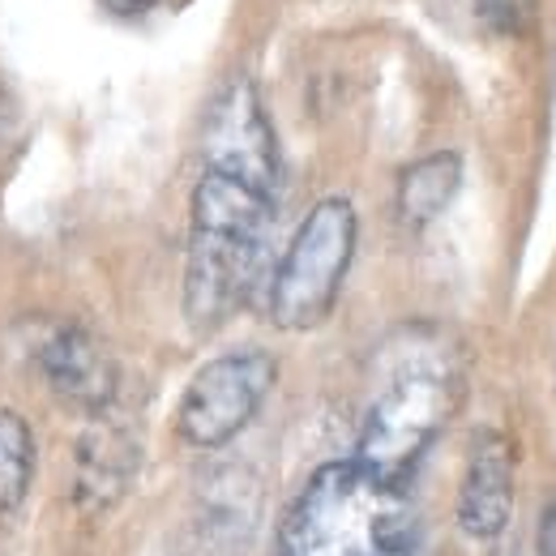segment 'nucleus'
<instances>
[{
	"label": "nucleus",
	"instance_id": "obj_1",
	"mask_svg": "<svg viewBox=\"0 0 556 556\" xmlns=\"http://www.w3.org/2000/svg\"><path fill=\"white\" fill-rule=\"evenodd\" d=\"M278 556H428L407 488L377 480L355 458L326 463L291 501Z\"/></svg>",
	"mask_w": 556,
	"mask_h": 556
},
{
	"label": "nucleus",
	"instance_id": "obj_2",
	"mask_svg": "<svg viewBox=\"0 0 556 556\" xmlns=\"http://www.w3.org/2000/svg\"><path fill=\"white\" fill-rule=\"evenodd\" d=\"M270 214L275 198L231 176L202 172L185 262V317L193 330H218L249 300L262 270Z\"/></svg>",
	"mask_w": 556,
	"mask_h": 556
},
{
	"label": "nucleus",
	"instance_id": "obj_3",
	"mask_svg": "<svg viewBox=\"0 0 556 556\" xmlns=\"http://www.w3.org/2000/svg\"><path fill=\"white\" fill-rule=\"evenodd\" d=\"M458 399H463V381L450 359L416 355L399 364L359 424L355 463L368 467L386 484L407 488L428 445L454 419Z\"/></svg>",
	"mask_w": 556,
	"mask_h": 556
},
{
	"label": "nucleus",
	"instance_id": "obj_4",
	"mask_svg": "<svg viewBox=\"0 0 556 556\" xmlns=\"http://www.w3.org/2000/svg\"><path fill=\"white\" fill-rule=\"evenodd\" d=\"M351 253H355V210L348 198H326L308 210L291 236L270 282V317L278 330L304 334L317 330L343 291Z\"/></svg>",
	"mask_w": 556,
	"mask_h": 556
},
{
	"label": "nucleus",
	"instance_id": "obj_5",
	"mask_svg": "<svg viewBox=\"0 0 556 556\" xmlns=\"http://www.w3.org/2000/svg\"><path fill=\"white\" fill-rule=\"evenodd\" d=\"M270 386H275V355L266 351H227L210 359L180 399V416H176L180 437L198 450L227 445L262 412Z\"/></svg>",
	"mask_w": 556,
	"mask_h": 556
},
{
	"label": "nucleus",
	"instance_id": "obj_6",
	"mask_svg": "<svg viewBox=\"0 0 556 556\" xmlns=\"http://www.w3.org/2000/svg\"><path fill=\"white\" fill-rule=\"evenodd\" d=\"M202 163H206L202 172L231 176L266 198L278 193V141L262 108V94L249 77L227 81L210 103L202 129Z\"/></svg>",
	"mask_w": 556,
	"mask_h": 556
},
{
	"label": "nucleus",
	"instance_id": "obj_7",
	"mask_svg": "<svg viewBox=\"0 0 556 556\" xmlns=\"http://www.w3.org/2000/svg\"><path fill=\"white\" fill-rule=\"evenodd\" d=\"M39 372L43 381L70 403V407H81V412H108L116 403V364L112 355L99 348V339L81 326H61L43 339L39 348Z\"/></svg>",
	"mask_w": 556,
	"mask_h": 556
},
{
	"label": "nucleus",
	"instance_id": "obj_8",
	"mask_svg": "<svg viewBox=\"0 0 556 556\" xmlns=\"http://www.w3.org/2000/svg\"><path fill=\"white\" fill-rule=\"evenodd\" d=\"M514 514V450L501 432H480L458 484V527L471 540H496Z\"/></svg>",
	"mask_w": 556,
	"mask_h": 556
},
{
	"label": "nucleus",
	"instance_id": "obj_9",
	"mask_svg": "<svg viewBox=\"0 0 556 556\" xmlns=\"http://www.w3.org/2000/svg\"><path fill=\"white\" fill-rule=\"evenodd\" d=\"M458 185H463V159L454 150L419 159L399 180V218L407 227H428L458 198Z\"/></svg>",
	"mask_w": 556,
	"mask_h": 556
},
{
	"label": "nucleus",
	"instance_id": "obj_10",
	"mask_svg": "<svg viewBox=\"0 0 556 556\" xmlns=\"http://www.w3.org/2000/svg\"><path fill=\"white\" fill-rule=\"evenodd\" d=\"M134 441L116 428H94L81 450H77V476H81V496H94V501H112L125 480L134 476Z\"/></svg>",
	"mask_w": 556,
	"mask_h": 556
},
{
	"label": "nucleus",
	"instance_id": "obj_11",
	"mask_svg": "<svg viewBox=\"0 0 556 556\" xmlns=\"http://www.w3.org/2000/svg\"><path fill=\"white\" fill-rule=\"evenodd\" d=\"M35 476V437L17 412H0V514H13Z\"/></svg>",
	"mask_w": 556,
	"mask_h": 556
},
{
	"label": "nucleus",
	"instance_id": "obj_12",
	"mask_svg": "<svg viewBox=\"0 0 556 556\" xmlns=\"http://www.w3.org/2000/svg\"><path fill=\"white\" fill-rule=\"evenodd\" d=\"M476 13L496 30H518L531 17V0H471Z\"/></svg>",
	"mask_w": 556,
	"mask_h": 556
},
{
	"label": "nucleus",
	"instance_id": "obj_13",
	"mask_svg": "<svg viewBox=\"0 0 556 556\" xmlns=\"http://www.w3.org/2000/svg\"><path fill=\"white\" fill-rule=\"evenodd\" d=\"M535 556H556V496L540 514V535H535Z\"/></svg>",
	"mask_w": 556,
	"mask_h": 556
},
{
	"label": "nucleus",
	"instance_id": "obj_14",
	"mask_svg": "<svg viewBox=\"0 0 556 556\" xmlns=\"http://www.w3.org/2000/svg\"><path fill=\"white\" fill-rule=\"evenodd\" d=\"M492 556H522V548L514 544V540H505V531L496 535V548H492Z\"/></svg>",
	"mask_w": 556,
	"mask_h": 556
}]
</instances>
